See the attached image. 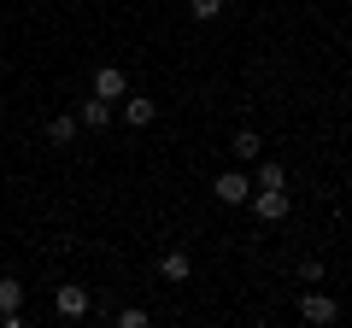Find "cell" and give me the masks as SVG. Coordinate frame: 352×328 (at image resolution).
I'll return each mask as SVG.
<instances>
[{"label": "cell", "instance_id": "13", "mask_svg": "<svg viewBox=\"0 0 352 328\" xmlns=\"http://www.w3.org/2000/svg\"><path fill=\"white\" fill-rule=\"evenodd\" d=\"M188 12H194V18H200V24H212V18H217V12H223V0H188Z\"/></svg>", "mask_w": 352, "mask_h": 328}, {"label": "cell", "instance_id": "4", "mask_svg": "<svg viewBox=\"0 0 352 328\" xmlns=\"http://www.w3.org/2000/svg\"><path fill=\"white\" fill-rule=\"evenodd\" d=\"M53 299H59V316H65V323H76V316H88V288H76V281H71V288H59Z\"/></svg>", "mask_w": 352, "mask_h": 328}, {"label": "cell", "instance_id": "8", "mask_svg": "<svg viewBox=\"0 0 352 328\" xmlns=\"http://www.w3.org/2000/svg\"><path fill=\"white\" fill-rule=\"evenodd\" d=\"M159 276H164V281H188V276H194L188 253H164V258H159Z\"/></svg>", "mask_w": 352, "mask_h": 328}, {"label": "cell", "instance_id": "11", "mask_svg": "<svg viewBox=\"0 0 352 328\" xmlns=\"http://www.w3.org/2000/svg\"><path fill=\"white\" fill-rule=\"evenodd\" d=\"M124 117H129L135 129H147L153 117H159V106H153V100H129V106H124Z\"/></svg>", "mask_w": 352, "mask_h": 328}, {"label": "cell", "instance_id": "12", "mask_svg": "<svg viewBox=\"0 0 352 328\" xmlns=\"http://www.w3.org/2000/svg\"><path fill=\"white\" fill-rule=\"evenodd\" d=\"M252 188H288V170H282V164H258Z\"/></svg>", "mask_w": 352, "mask_h": 328}, {"label": "cell", "instance_id": "1", "mask_svg": "<svg viewBox=\"0 0 352 328\" xmlns=\"http://www.w3.org/2000/svg\"><path fill=\"white\" fill-rule=\"evenodd\" d=\"M252 211H258L264 223H282V217L294 211V200H288L282 188H252Z\"/></svg>", "mask_w": 352, "mask_h": 328}, {"label": "cell", "instance_id": "10", "mask_svg": "<svg viewBox=\"0 0 352 328\" xmlns=\"http://www.w3.org/2000/svg\"><path fill=\"white\" fill-rule=\"evenodd\" d=\"M76 129H82V124H76V117H53V124H47V141H53V147H71V141H76Z\"/></svg>", "mask_w": 352, "mask_h": 328}, {"label": "cell", "instance_id": "5", "mask_svg": "<svg viewBox=\"0 0 352 328\" xmlns=\"http://www.w3.org/2000/svg\"><path fill=\"white\" fill-rule=\"evenodd\" d=\"M124 71H118V65H100V71H94V94H100V100H124Z\"/></svg>", "mask_w": 352, "mask_h": 328}, {"label": "cell", "instance_id": "7", "mask_svg": "<svg viewBox=\"0 0 352 328\" xmlns=\"http://www.w3.org/2000/svg\"><path fill=\"white\" fill-rule=\"evenodd\" d=\"M106 117H112V100H100V94H94V100H82L76 124H82V129H106Z\"/></svg>", "mask_w": 352, "mask_h": 328}, {"label": "cell", "instance_id": "2", "mask_svg": "<svg viewBox=\"0 0 352 328\" xmlns=\"http://www.w3.org/2000/svg\"><path fill=\"white\" fill-rule=\"evenodd\" d=\"M212 194H217L223 205H247V200H252V182H247V170H223V176L212 182Z\"/></svg>", "mask_w": 352, "mask_h": 328}, {"label": "cell", "instance_id": "6", "mask_svg": "<svg viewBox=\"0 0 352 328\" xmlns=\"http://www.w3.org/2000/svg\"><path fill=\"white\" fill-rule=\"evenodd\" d=\"M18 305H24V288L6 276V281H0V323H6V328H18Z\"/></svg>", "mask_w": 352, "mask_h": 328}, {"label": "cell", "instance_id": "14", "mask_svg": "<svg viewBox=\"0 0 352 328\" xmlns=\"http://www.w3.org/2000/svg\"><path fill=\"white\" fill-rule=\"evenodd\" d=\"M118 328H147V311H141V305H129V311H118Z\"/></svg>", "mask_w": 352, "mask_h": 328}, {"label": "cell", "instance_id": "9", "mask_svg": "<svg viewBox=\"0 0 352 328\" xmlns=\"http://www.w3.org/2000/svg\"><path fill=\"white\" fill-rule=\"evenodd\" d=\"M258 147H264V141L252 135V129H235V141H229V152H235L241 164H252V159H258Z\"/></svg>", "mask_w": 352, "mask_h": 328}, {"label": "cell", "instance_id": "3", "mask_svg": "<svg viewBox=\"0 0 352 328\" xmlns=\"http://www.w3.org/2000/svg\"><path fill=\"white\" fill-rule=\"evenodd\" d=\"M300 316L323 328V323H340V305L329 299V293H305V299H300Z\"/></svg>", "mask_w": 352, "mask_h": 328}]
</instances>
